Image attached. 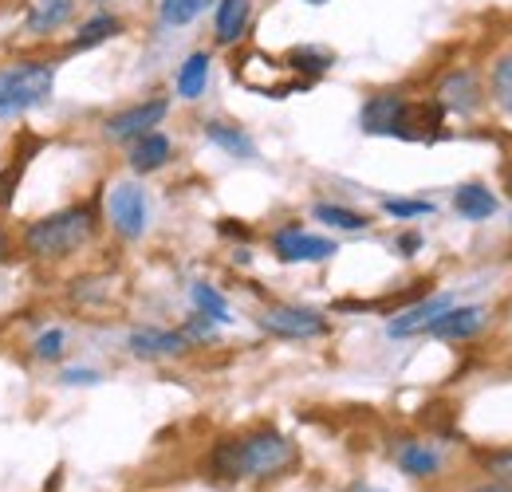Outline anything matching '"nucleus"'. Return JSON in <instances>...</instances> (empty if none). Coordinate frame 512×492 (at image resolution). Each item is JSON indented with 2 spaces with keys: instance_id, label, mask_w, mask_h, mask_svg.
I'll use <instances>...</instances> for the list:
<instances>
[{
  "instance_id": "7c9ffc66",
  "label": "nucleus",
  "mask_w": 512,
  "mask_h": 492,
  "mask_svg": "<svg viewBox=\"0 0 512 492\" xmlns=\"http://www.w3.org/2000/svg\"><path fill=\"white\" fill-rule=\"evenodd\" d=\"M64 382H71V386L75 382H99V374L95 370H64Z\"/></svg>"
},
{
  "instance_id": "aec40b11",
  "label": "nucleus",
  "mask_w": 512,
  "mask_h": 492,
  "mask_svg": "<svg viewBox=\"0 0 512 492\" xmlns=\"http://www.w3.org/2000/svg\"><path fill=\"white\" fill-rule=\"evenodd\" d=\"M209 52H193L186 56V63L178 67V95L182 99H201L205 95V83H209Z\"/></svg>"
},
{
  "instance_id": "0eeeda50",
  "label": "nucleus",
  "mask_w": 512,
  "mask_h": 492,
  "mask_svg": "<svg viewBox=\"0 0 512 492\" xmlns=\"http://www.w3.org/2000/svg\"><path fill=\"white\" fill-rule=\"evenodd\" d=\"M485 103V91H481V79L469 71V67H457L449 71L446 79L438 83V107L453 111V115H477Z\"/></svg>"
},
{
  "instance_id": "4468645a",
  "label": "nucleus",
  "mask_w": 512,
  "mask_h": 492,
  "mask_svg": "<svg viewBox=\"0 0 512 492\" xmlns=\"http://www.w3.org/2000/svg\"><path fill=\"white\" fill-rule=\"evenodd\" d=\"M75 4L79 0H32L28 4V16H24V32L28 36H52V32H60L67 20L75 16Z\"/></svg>"
},
{
  "instance_id": "bb28decb",
  "label": "nucleus",
  "mask_w": 512,
  "mask_h": 492,
  "mask_svg": "<svg viewBox=\"0 0 512 492\" xmlns=\"http://www.w3.org/2000/svg\"><path fill=\"white\" fill-rule=\"evenodd\" d=\"M64 343H67L64 331H60V327H52V331H44V335L32 343V355H36V359H44V363H56V359L64 355Z\"/></svg>"
},
{
  "instance_id": "6ab92c4d",
  "label": "nucleus",
  "mask_w": 512,
  "mask_h": 492,
  "mask_svg": "<svg viewBox=\"0 0 512 492\" xmlns=\"http://www.w3.org/2000/svg\"><path fill=\"white\" fill-rule=\"evenodd\" d=\"M398 465H402V473H410V477L422 481V477H434L442 469V457H438V449H430L422 441H406L398 449Z\"/></svg>"
},
{
  "instance_id": "2eb2a0df",
  "label": "nucleus",
  "mask_w": 512,
  "mask_h": 492,
  "mask_svg": "<svg viewBox=\"0 0 512 492\" xmlns=\"http://www.w3.org/2000/svg\"><path fill=\"white\" fill-rule=\"evenodd\" d=\"M170 154H174L170 138H166L162 130H150V134H142V138L130 142L127 162L134 174H154V170H162V166L170 162Z\"/></svg>"
},
{
  "instance_id": "7ed1b4c3",
  "label": "nucleus",
  "mask_w": 512,
  "mask_h": 492,
  "mask_svg": "<svg viewBox=\"0 0 512 492\" xmlns=\"http://www.w3.org/2000/svg\"><path fill=\"white\" fill-rule=\"evenodd\" d=\"M52 91H56V63L20 60L0 67V119H16L44 107Z\"/></svg>"
},
{
  "instance_id": "ddd939ff",
  "label": "nucleus",
  "mask_w": 512,
  "mask_h": 492,
  "mask_svg": "<svg viewBox=\"0 0 512 492\" xmlns=\"http://www.w3.org/2000/svg\"><path fill=\"white\" fill-rule=\"evenodd\" d=\"M253 20V0H217V16H213V40L217 48H233Z\"/></svg>"
},
{
  "instance_id": "a878e982",
  "label": "nucleus",
  "mask_w": 512,
  "mask_h": 492,
  "mask_svg": "<svg viewBox=\"0 0 512 492\" xmlns=\"http://www.w3.org/2000/svg\"><path fill=\"white\" fill-rule=\"evenodd\" d=\"M383 209L390 217H398V221H410V217H430L434 213V205L430 201H406V197H386Z\"/></svg>"
},
{
  "instance_id": "f3484780",
  "label": "nucleus",
  "mask_w": 512,
  "mask_h": 492,
  "mask_svg": "<svg viewBox=\"0 0 512 492\" xmlns=\"http://www.w3.org/2000/svg\"><path fill=\"white\" fill-rule=\"evenodd\" d=\"M453 209L465 217V221H489L497 213V197L485 189V185H461L453 193Z\"/></svg>"
},
{
  "instance_id": "39448f33",
  "label": "nucleus",
  "mask_w": 512,
  "mask_h": 492,
  "mask_svg": "<svg viewBox=\"0 0 512 492\" xmlns=\"http://www.w3.org/2000/svg\"><path fill=\"white\" fill-rule=\"evenodd\" d=\"M260 331L276 335V339H320L327 335V319L316 308H296V304H276L256 315Z\"/></svg>"
},
{
  "instance_id": "9b49d317",
  "label": "nucleus",
  "mask_w": 512,
  "mask_h": 492,
  "mask_svg": "<svg viewBox=\"0 0 512 492\" xmlns=\"http://www.w3.org/2000/svg\"><path fill=\"white\" fill-rule=\"evenodd\" d=\"M406 115V99L394 95V91H383V95H371L359 111V126L367 134H386V138H398V123Z\"/></svg>"
},
{
  "instance_id": "a211bd4d",
  "label": "nucleus",
  "mask_w": 512,
  "mask_h": 492,
  "mask_svg": "<svg viewBox=\"0 0 512 492\" xmlns=\"http://www.w3.org/2000/svg\"><path fill=\"white\" fill-rule=\"evenodd\" d=\"M205 138L213 142V146H221L225 154H233V158H256V142L241 130V126H229V123H205Z\"/></svg>"
},
{
  "instance_id": "c9c22d12",
  "label": "nucleus",
  "mask_w": 512,
  "mask_h": 492,
  "mask_svg": "<svg viewBox=\"0 0 512 492\" xmlns=\"http://www.w3.org/2000/svg\"><path fill=\"white\" fill-rule=\"evenodd\" d=\"M95 4H107V0H95Z\"/></svg>"
},
{
  "instance_id": "20e7f679",
  "label": "nucleus",
  "mask_w": 512,
  "mask_h": 492,
  "mask_svg": "<svg viewBox=\"0 0 512 492\" xmlns=\"http://www.w3.org/2000/svg\"><path fill=\"white\" fill-rule=\"evenodd\" d=\"M107 221L123 241H138L150 229V201L138 182H119L107 193Z\"/></svg>"
},
{
  "instance_id": "c756f323",
  "label": "nucleus",
  "mask_w": 512,
  "mask_h": 492,
  "mask_svg": "<svg viewBox=\"0 0 512 492\" xmlns=\"http://www.w3.org/2000/svg\"><path fill=\"white\" fill-rule=\"evenodd\" d=\"M418 248H422V237H418V233H402V237H398V252H402V256H414Z\"/></svg>"
},
{
  "instance_id": "393cba45",
  "label": "nucleus",
  "mask_w": 512,
  "mask_h": 492,
  "mask_svg": "<svg viewBox=\"0 0 512 492\" xmlns=\"http://www.w3.org/2000/svg\"><path fill=\"white\" fill-rule=\"evenodd\" d=\"M288 67H296V71H304V75H323V71L331 67V52H320V48H292Z\"/></svg>"
},
{
  "instance_id": "6e6552de",
  "label": "nucleus",
  "mask_w": 512,
  "mask_h": 492,
  "mask_svg": "<svg viewBox=\"0 0 512 492\" xmlns=\"http://www.w3.org/2000/svg\"><path fill=\"white\" fill-rule=\"evenodd\" d=\"M272 252H276L284 264H316V260L335 256V241L312 237V233H304L300 225H292V229H284V233L272 237Z\"/></svg>"
},
{
  "instance_id": "dca6fc26",
  "label": "nucleus",
  "mask_w": 512,
  "mask_h": 492,
  "mask_svg": "<svg viewBox=\"0 0 512 492\" xmlns=\"http://www.w3.org/2000/svg\"><path fill=\"white\" fill-rule=\"evenodd\" d=\"M119 32H123V16H115V12H95V16H87V20L75 28L67 52H91V48L115 40Z\"/></svg>"
},
{
  "instance_id": "f03ea898",
  "label": "nucleus",
  "mask_w": 512,
  "mask_h": 492,
  "mask_svg": "<svg viewBox=\"0 0 512 492\" xmlns=\"http://www.w3.org/2000/svg\"><path fill=\"white\" fill-rule=\"evenodd\" d=\"M95 237V209L91 205H71L60 213H48L24 229V252L36 260H64Z\"/></svg>"
},
{
  "instance_id": "72a5a7b5",
  "label": "nucleus",
  "mask_w": 512,
  "mask_h": 492,
  "mask_svg": "<svg viewBox=\"0 0 512 492\" xmlns=\"http://www.w3.org/2000/svg\"><path fill=\"white\" fill-rule=\"evenodd\" d=\"M351 492H383V489H371V485H355Z\"/></svg>"
},
{
  "instance_id": "2f4dec72",
  "label": "nucleus",
  "mask_w": 512,
  "mask_h": 492,
  "mask_svg": "<svg viewBox=\"0 0 512 492\" xmlns=\"http://www.w3.org/2000/svg\"><path fill=\"white\" fill-rule=\"evenodd\" d=\"M8 252H12V245H8V233H4V229H0V264H4V260H8Z\"/></svg>"
},
{
  "instance_id": "9d476101",
  "label": "nucleus",
  "mask_w": 512,
  "mask_h": 492,
  "mask_svg": "<svg viewBox=\"0 0 512 492\" xmlns=\"http://www.w3.org/2000/svg\"><path fill=\"white\" fill-rule=\"evenodd\" d=\"M485 319H489V311L485 308H446L422 335H430V339H446V343H465V339H473V335H481V327H485Z\"/></svg>"
},
{
  "instance_id": "c85d7f7f",
  "label": "nucleus",
  "mask_w": 512,
  "mask_h": 492,
  "mask_svg": "<svg viewBox=\"0 0 512 492\" xmlns=\"http://www.w3.org/2000/svg\"><path fill=\"white\" fill-rule=\"evenodd\" d=\"M213 319H205V315H193L190 319V327H186V339H209L213 335Z\"/></svg>"
},
{
  "instance_id": "412c9836",
  "label": "nucleus",
  "mask_w": 512,
  "mask_h": 492,
  "mask_svg": "<svg viewBox=\"0 0 512 492\" xmlns=\"http://www.w3.org/2000/svg\"><path fill=\"white\" fill-rule=\"evenodd\" d=\"M312 217L323 221L327 229H343V233H363V229L371 225L363 213H355V209H347V205H331V201H320V205L312 209Z\"/></svg>"
},
{
  "instance_id": "b1692460",
  "label": "nucleus",
  "mask_w": 512,
  "mask_h": 492,
  "mask_svg": "<svg viewBox=\"0 0 512 492\" xmlns=\"http://www.w3.org/2000/svg\"><path fill=\"white\" fill-rule=\"evenodd\" d=\"M493 99L505 115H512V52L493 63Z\"/></svg>"
},
{
  "instance_id": "4be33fe9",
  "label": "nucleus",
  "mask_w": 512,
  "mask_h": 492,
  "mask_svg": "<svg viewBox=\"0 0 512 492\" xmlns=\"http://www.w3.org/2000/svg\"><path fill=\"white\" fill-rule=\"evenodd\" d=\"M190 300H193V308H197V315H205V319H213V323H233L225 296H221L213 284H193Z\"/></svg>"
},
{
  "instance_id": "423d86ee",
  "label": "nucleus",
  "mask_w": 512,
  "mask_h": 492,
  "mask_svg": "<svg viewBox=\"0 0 512 492\" xmlns=\"http://www.w3.org/2000/svg\"><path fill=\"white\" fill-rule=\"evenodd\" d=\"M166 115H170V103H166V99H146V103H134L127 111H115V115L103 123V134H107L111 142H134V138L158 130Z\"/></svg>"
},
{
  "instance_id": "cd10ccee",
  "label": "nucleus",
  "mask_w": 512,
  "mask_h": 492,
  "mask_svg": "<svg viewBox=\"0 0 512 492\" xmlns=\"http://www.w3.org/2000/svg\"><path fill=\"white\" fill-rule=\"evenodd\" d=\"M485 469L497 485H509L512 489V449H501V453H489L485 457Z\"/></svg>"
},
{
  "instance_id": "1a4fd4ad",
  "label": "nucleus",
  "mask_w": 512,
  "mask_h": 492,
  "mask_svg": "<svg viewBox=\"0 0 512 492\" xmlns=\"http://www.w3.org/2000/svg\"><path fill=\"white\" fill-rule=\"evenodd\" d=\"M127 347L134 359H178L190 351V339H186V331L142 327V331H130Z\"/></svg>"
},
{
  "instance_id": "473e14b6",
  "label": "nucleus",
  "mask_w": 512,
  "mask_h": 492,
  "mask_svg": "<svg viewBox=\"0 0 512 492\" xmlns=\"http://www.w3.org/2000/svg\"><path fill=\"white\" fill-rule=\"evenodd\" d=\"M473 492H512L509 485H497V481H493V485H481V489H473Z\"/></svg>"
},
{
  "instance_id": "f704fd0d",
  "label": "nucleus",
  "mask_w": 512,
  "mask_h": 492,
  "mask_svg": "<svg viewBox=\"0 0 512 492\" xmlns=\"http://www.w3.org/2000/svg\"><path fill=\"white\" fill-rule=\"evenodd\" d=\"M308 4H323V0H308Z\"/></svg>"
},
{
  "instance_id": "5701e85b",
  "label": "nucleus",
  "mask_w": 512,
  "mask_h": 492,
  "mask_svg": "<svg viewBox=\"0 0 512 492\" xmlns=\"http://www.w3.org/2000/svg\"><path fill=\"white\" fill-rule=\"evenodd\" d=\"M205 8H209V0H158V20L166 28H186Z\"/></svg>"
},
{
  "instance_id": "f8f14e48",
  "label": "nucleus",
  "mask_w": 512,
  "mask_h": 492,
  "mask_svg": "<svg viewBox=\"0 0 512 492\" xmlns=\"http://www.w3.org/2000/svg\"><path fill=\"white\" fill-rule=\"evenodd\" d=\"M446 308H453V296H430V300H422V304H414V308L398 311V315L386 323V335H390V339L422 335V331H426Z\"/></svg>"
},
{
  "instance_id": "f257e3e1",
  "label": "nucleus",
  "mask_w": 512,
  "mask_h": 492,
  "mask_svg": "<svg viewBox=\"0 0 512 492\" xmlns=\"http://www.w3.org/2000/svg\"><path fill=\"white\" fill-rule=\"evenodd\" d=\"M300 461L296 441L284 437L280 430H253L245 437L221 441L209 457L213 473L225 481H260V477H276L284 469H292Z\"/></svg>"
}]
</instances>
